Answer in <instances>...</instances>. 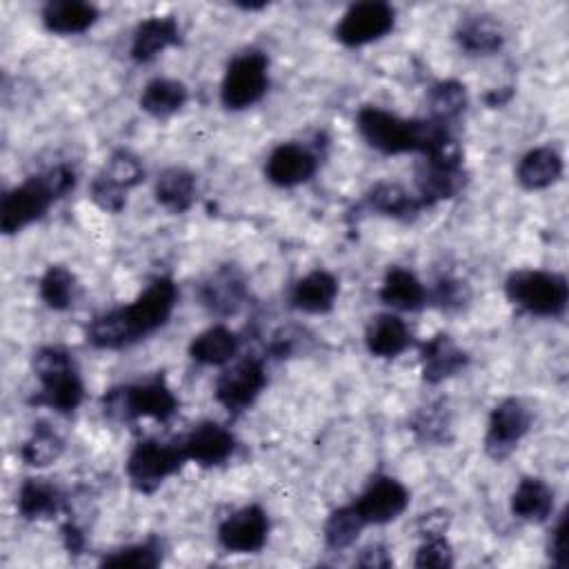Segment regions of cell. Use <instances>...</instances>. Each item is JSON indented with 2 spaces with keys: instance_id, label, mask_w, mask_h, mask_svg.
I'll use <instances>...</instances> for the list:
<instances>
[{
  "instance_id": "obj_22",
  "label": "cell",
  "mask_w": 569,
  "mask_h": 569,
  "mask_svg": "<svg viewBox=\"0 0 569 569\" xmlns=\"http://www.w3.org/2000/svg\"><path fill=\"white\" fill-rule=\"evenodd\" d=\"M40 20L49 33L78 36L96 24L98 9L80 0H51L42 7Z\"/></svg>"
},
{
  "instance_id": "obj_11",
  "label": "cell",
  "mask_w": 569,
  "mask_h": 569,
  "mask_svg": "<svg viewBox=\"0 0 569 569\" xmlns=\"http://www.w3.org/2000/svg\"><path fill=\"white\" fill-rule=\"evenodd\" d=\"M267 387V371L260 358L247 356L227 367L216 380V400L233 416L247 411Z\"/></svg>"
},
{
  "instance_id": "obj_38",
  "label": "cell",
  "mask_w": 569,
  "mask_h": 569,
  "mask_svg": "<svg viewBox=\"0 0 569 569\" xmlns=\"http://www.w3.org/2000/svg\"><path fill=\"white\" fill-rule=\"evenodd\" d=\"M160 562H162V542L158 538L120 547L100 560L102 567H116V569H153Z\"/></svg>"
},
{
  "instance_id": "obj_36",
  "label": "cell",
  "mask_w": 569,
  "mask_h": 569,
  "mask_svg": "<svg viewBox=\"0 0 569 569\" xmlns=\"http://www.w3.org/2000/svg\"><path fill=\"white\" fill-rule=\"evenodd\" d=\"M365 520L360 518V513L356 511L353 505H345L338 507L329 513L327 522H325V545L331 551H342L347 547H351L356 542V538L360 536V531L365 529Z\"/></svg>"
},
{
  "instance_id": "obj_24",
  "label": "cell",
  "mask_w": 569,
  "mask_h": 569,
  "mask_svg": "<svg viewBox=\"0 0 569 569\" xmlns=\"http://www.w3.org/2000/svg\"><path fill=\"white\" fill-rule=\"evenodd\" d=\"M511 513L525 522H547L553 513V489L542 478H520L511 493Z\"/></svg>"
},
{
  "instance_id": "obj_3",
  "label": "cell",
  "mask_w": 569,
  "mask_h": 569,
  "mask_svg": "<svg viewBox=\"0 0 569 569\" xmlns=\"http://www.w3.org/2000/svg\"><path fill=\"white\" fill-rule=\"evenodd\" d=\"M76 187V173L67 164H56L22 184L9 189L0 202V229L4 236L18 233L40 220L53 202L64 198Z\"/></svg>"
},
{
  "instance_id": "obj_23",
  "label": "cell",
  "mask_w": 569,
  "mask_h": 569,
  "mask_svg": "<svg viewBox=\"0 0 569 569\" xmlns=\"http://www.w3.org/2000/svg\"><path fill=\"white\" fill-rule=\"evenodd\" d=\"M338 298V280L325 269H316L300 278L291 293L289 302L293 309L305 313H327L333 309Z\"/></svg>"
},
{
  "instance_id": "obj_40",
  "label": "cell",
  "mask_w": 569,
  "mask_h": 569,
  "mask_svg": "<svg viewBox=\"0 0 569 569\" xmlns=\"http://www.w3.org/2000/svg\"><path fill=\"white\" fill-rule=\"evenodd\" d=\"M469 300V289L460 280L445 278L433 289V302L442 309H460Z\"/></svg>"
},
{
  "instance_id": "obj_6",
  "label": "cell",
  "mask_w": 569,
  "mask_h": 569,
  "mask_svg": "<svg viewBox=\"0 0 569 569\" xmlns=\"http://www.w3.org/2000/svg\"><path fill=\"white\" fill-rule=\"evenodd\" d=\"M509 302L540 318H558L569 302V284L562 273L545 269H520L505 280Z\"/></svg>"
},
{
  "instance_id": "obj_25",
  "label": "cell",
  "mask_w": 569,
  "mask_h": 569,
  "mask_svg": "<svg viewBox=\"0 0 569 569\" xmlns=\"http://www.w3.org/2000/svg\"><path fill=\"white\" fill-rule=\"evenodd\" d=\"M378 298L391 309L400 311H418L427 305V289L418 280V276L405 267H389L385 280L380 284Z\"/></svg>"
},
{
  "instance_id": "obj_20",
  "label": "cell",
  "mask_w": 569,
  "mask_h": 569,
  "mask_svg": "<svg viewBox=\"0 0 569 569\" xmlns=\"http://www.w3.org/2000/svg\"><path fill=\"white\" fill-rule=\"evenodd\" d=\"M180 24L171 16H153L142 20L131 38L129 53L136 62H151L158 58L164 49L180 44Z\"/></svg>"
},
{
  "instance_id": "obj_14",
  "label": "cell",
  "mask_w": 569,
  "mask_h": 569,
  "mask_svg": "<svg viewBox=\"0 0 569 569\" xmlns=\"http://www.w3.org/2000/svg\"><path fill=\"white\" fill-rule=\"evenodd\" d=\"M365 525H387L409 507V489L393 476H373L365 491L351 502Z\"/></svg>"
},
{
  "instance_id": "obj_1",
  "label": "cell",
  "mask_w": 569,
  "mask_h": 569,
  "mask_svg": "<svg viewBox=\"0 0 569 569\" xmlns=\"http://www.w3.org/2000/svg\"><path fill=\"white\" fill-rule=\"evenodd\" d=\"M178 302V287L171 278H153L129 305L96 316L87 327V342L96 349H124L167 325Z\"/></svg>"
},
{
  "instance_id": "obj_21",
  "label": "cell",
  "mask_w": 569,
  "mask_h": 569,
  "mask_svg": "<svg viewBox=\"0 0 569 569\" xmlns=\"http://www.w3.org/2000/svg\"><path fill=\"white\" fill-rule=\"evenodd\" d=\"M411 345L407 322L396 313H378L365 329V347L376 358H398Z\"/></svg>"
},
{
  "instance_id": "obj_10",
  "label": "cell",
  "mask_w": 569,
  "mask_h": 569,
  "mask_svg": "<svg viewBox=\"0 0 569 569\" xmlns=\"http://www.w3.org/2000/svg\"><path fill=\"white\" fill-rule=\"evenodd\" d=\"M144 178L142 162L131 151H116L109 156L100 173L91 180V200L109 213H120L127 204V191L140 184Z\"/></svg>"
},
{
  "instance_id": "obj_9",
  "label": "cell",
  "mask_w": 569,
  "mask_h": 569,
  "mask_svg": "<svg viewBox=\"0 0 569 569\" xmlns=\"http://www.w3.org/2000/svg\"><path fill=\"white\" fill-rule=\"evenodd\" d=\"M465 184L467 171L462 164V151L456 140L438 153L422 156V162L416 169L418 198L425 207L456 198L465 189Z\"/></svg>"
},
{
  "instance_id": "obj_28",
  "label": "cell",
  "mask_w": 569,
  "mask_h": 569,
  "mask_svg": "<svg viewBox=\"0 0 569 569\" xmlns=\"http://www.w3.org/2000/svg\"><path fill=\"white\" fill-rule=\"evenodd\" d=\"M456 40L462 51L471 56H491L505 44V31L491 16H469L460 20Z\"/></svg>"
},
{
  "instance_id": "obj_29",
  "label": "cell",
  "mask_w": 569,
  "mask_h": 569,
  "mask_svg": "<svg viewBox=\"0 0 569 569\" xmlns=\"http://www.w3.org/2000/svg\"><path fill=\"white\" fill-rule=\"evenodd\" d=\"M189 100V89L184 82L173 78H153L149 80L138 98V104L144 113L153 118H169L180 111Z\"/></svg>"
},
{
  "instance_id": "obj_41",
  "label": "cell",
  "mask_w": 569,
  "mask_h": 569,
  "mask_svg": "<svg viewBox=\"0 0 569 569\" xmlns=\"http://www.w3.org/2000/svg\"><path fill=\"white\" fill-rule=\"evenodd\" d=\"M547 556L551 560V565L556 567H567L569 562V553H567V513L562 511L558 522L553 525L549 540H547Z\"/></svg>"
},
{
  "instance_id": "obj_8",
  "label": "cell",
  "mask_w": 569,
  "mask_h": 569,
  "mask_svg": "<svg viewBox=\"0 0 569 569\" xmlns=\"http://www.w3.org/2000/svg\"><path fill=\"white\" fill-rule=\"evenodd\" d=\"M189 462L182 442L140 440L127 458V476L140 493H153L167 478Z\"/></svg>"
},
{
  "instance_id": "obj_37",
  "label": "cell",
  "mask_w": 569,
  "mask_h": 569,
  "mask_svg": "<svg viewBox=\"0 0 569 569\" xmlns=\"http://www.w3.org/2000/svg\"><path fill=\"white\" fill-rule=\"evenodd\" d=\"M76 289H78L76 276L69 269H64L62 264L47 267V271L42 273V278L38 282L42 302L53 311L69 309L76 298Z\"/></svg>"
},
{
  "instance_id": "obj_7",
  "label": "cell",
  "mask_w": 569,
  "mask_h": 569,
  "mask_svg": "<svg viewBox=\"0 0 569 569\" xmlns=\"http://www.w3.org/2000/svg\"><path fill=\"white\" fill-rule=\"evenodd\" d=\"M269 87V60L258 49L238 53L222 78L220 102L229 111H242L262 100Z\"/></svg>"
},
{
  "instance_id": "obj_33",
  "label": "cell",
  "mask_w": 569,
  "mask_h": 569,
  "mask_svg": "<svg viewBox=\"0 0 569 569\" xmlns=\"http://www.w3.org/2000/svg\"><path fill=\"white\" fill-rule=\"evenodd\" d=\"M409 429L420 442L427 445H447L451 440V413L445 400H433L420 407L411 420Z\"/></svg>"
},
{
  "instance_id": "obj_13",
  "label": "cell",
  "mask_w": 569,
  "mask_h": 569,
  "mask_svg": "<svg viewBox=\"0 0 569 569\" xmlns=\"http://www.w3.org/2000/svg\"><path fill=\"white\" fill-rule=\"evenodd\" d=\"M396 24V11L380 0L351 4L336 24V40L345 47H362L385 38Z\"/></svg>"
},
{
  "instance_id": "obj_15",
  "label": "cell",
  "mask_w": 569,
  "mask_h": 569,
  "mask_svg": "<svg viewBox=\"0 0 569 569\" xmlns=\"http://www.w3.org/2000/svg\"><path fill=\"white\" fill-rule=\"evenodd\" d=\"M216 536L229 553H258L269 538V516L260 505H247L229 513Z\"/></svg>"
},
{
  "instance_id": "obj_16",
  "label": "cell",
  "mask_w": 569,
  "mask_h": 569,
  "mask_svg": "<svg viewBox=\"0 0 569 569\" xmlns=\"http://www.w3.org/2000/svg\"><path fill=\"white\" fill-rule=\"evenodd\" d=\"M198 298L213 316L229 318L240 311L247 300V282L236 264H222L211 271L198 287Z\"/></svg>"
},
{
  "instance_id": "obj_31",
  "label": "cell",
  "mask_w": 569,
  "mask_h": 569,
  "mask_svg": "<svg viewBox=\"0 0 569 569\" xmlns=\"http://www.w3.org/2000/svg\"><path fill=\"white\" fill-rule=\"evenodd\" d=\"M64 505L62 491L44 478H27L18 491V511L27 520L51 518Z\"/></svg>"
},
{
  "instance_id": "obj_32",
  "label": "cell",
  "mask_w": 569,
  "mask_h": 569,
  "mask_svg": "<svg viewBox=\"0 0 569 569\" xmlns=\"http://www.w3.org/2000/svg\"><path fill=\"white\" fill-rule=\"evenodd\" d=\"M367 207L391 218L409 220L425 207L418 196H411L398 182H376L367 191Z\"/></svg>"
},
{
  "instance_id": "obj_4",
  "label": "cell",
  "mask_w": 569,
  "mask_h": 569,
  "mask_svg": "<svg viewBox=\"0 0 569 569\" xmlns=\"http://www.w3.org/2000/svg\"><path fill=\"white\" fill-rule=\"evenodd\" d=\"M178 398L162 376L136 385H118L100 398L102 413L113 422L153 418L167 422L178 411Z\"/></svg>"
},
{
  "instance_id": "obj_17",
  "label": "cell",
  "mask_w": 569,
  "mask_h": 569,
  "mask_svg": "<svg viewBox=\"0 0 569 569\" xmlns=\"http://www.w3.org/2000/svg\"><path fill=\"white\" fill-rule=\"evenodd\" d=\"M318 171V156L298 142L278 144L264 162V176L276 187H298Z\"/></svg>"
},
{
  "instance_id": "obj_30",
  "label": "cell",
  "mask_w": 569,
  "mask_h": 569,
  "mask_svg": "<svg viewBox=\"0 0 569 569\" xmlns=\"http://www.w3.org/2000/svg\"><path fill=\"white\" fill-rule=\"evenodd\" d=\"M153 196L167 211L184 213L196 198V176L184 167H169L156 178Z\"/></svg>"
},
{
  "instance_id": "obj_42",
  "label": "cell",
  "mask_w": 569,
  "mask_h": 569,
  "mask_svg": "<svg viewBox=\"0 0 569 569\" xmlns=\"http://www.w3.org/2000/svg\"><path fill=\"white\" fill-rule=\"evenodd\" d=\"M358 565L360 567H369V569H387V567L393 565V560H391V553L387 551V547L369 545V547H365L360 551Z\"/></svg>"
},
{
  "instance_id": "obj_26",
  "label": "cell",
  "mask_w": 569,
  "mask_h": 569,
  "mask_svg": "<svg viewBox=\"0 0 569 569\" xmlns=\"http://www.w3.org/2000/svg\"><path fill=\"white\" fill-rule=\"evenodd\" d=\"M562 156L553 147H536L520 158L516 180L527 191H540L562 176Z\"/></svg>"
},
{
  "instance_id": "obj_44",
  "label": "cell",
  "mask_w": 569,
  "mask_h": 569,
  "mask_svg": "<svg viewBox=\"0 0 569 569\" xmlns=\"http://www.w3.org/2000/svg\"><path fill=\"white\" fill-rule=\"evenodd\" d=\"M511 96H513V91H511L509 87H505V89H493V91H489V93L485 96V102H487L489 107H502V104H507V102L511 100Z\"/></svg>"
},
{
  "instance_id": "obj_2",
  "label": "cell",
  "mask_w": 569,
  "mask_h": 569,
  "mask_svg": "<svg viewBox=\"0 0 569 569\" xmlns=\"http://www.w3.org/2000/svg\"><path fill=\"white\" fill-rule=\"evenodd\" d=\"M356 127L365 142L385 156H431L453 142L449 127L442 122L431 118L407 120L373 104H367L356 113Z\"/></svg>"
},
{
  "instance_id": "obj_43",
  "label": "cell",
  "mask_w": 569,
  "mask_h": 569,
  "mask_svg": "<svg viewBox=\"0 0 569 569\" xmlns=\"http://www.w3.org/2000/svg\"><path fill=\"white\" fill-rule=\"evenodd\" d=\"M62 538H64V547H67L69 553H80V551H82V547H84V536H82V531H80L76 525L67 522V525L62 527Z\"/></svg>"
},
{
  "instance_id": "obj_5",
  "label": "cell",
  "mask_w": 569,
  "mask_h": 569,
  "mask_svg": "<svg viewBox=\"0 0 569 569\" xmlns=\"http://www.w3.org/2000/svg\"><path fill=\"white\" fill-rule=\"evenodd\" d=\"M33 376L40 382V400L58 413H73L82 398L84 385L76 360L60 347H40L31 360Z\"/></svg>"
},
{
  "instance_id": "obj_34",
  "label": "cell",
  "mask_w": 569,
  "mask_h": 569,
  "mask_svg": "<svg viewBox=\"0 0 569 569\" xmlns=\"http://www.w3.org/2000/svg\"><path fill=\"white\" fill-rule=\"evenodd\" d=\"M469 104V96L462 82L458 80H438L427 91L429 118L449 127Z\"/></svg>"
},
{
  "instance_id": "obj_35",
  "label": "cell",
  "mask_w": 569,
  "mask_h": 569,
  "mask_svg": "<svg viewBox=\"0 0 569 569\" xmlns=\"http://www.w3.org/2000/svg\"><path fill=\"white\" fill-rule=\"evenodd\" d=\"M64 451L62 436L47 422H36L31 436L20 447V458L27 467H47Z\"/></svg>"
},
{
  "instance_id": "obj_39",
  "label": "cell",
  "mask_w": 569,
  "mask_h": 569,
  "mask_svg": "<svg viewBox=\"0 0 569 569\" xmlns=\"http://www.w3.org/2000/svg\"><path fill=\"white\" fill-rule=\"evenodd\" d=\"M416 567L425 569V567H436V569H447L453 565V551L449 540L442 533L436 536H425L422 545L416 551Z\"/></svg>"
},
{
  "instance_id": "obj_27",
  "label": "cell",
  "mask_w": 569,
  "mask_h": 569,
  "mask_svg": "<svg viewBox=\"0 0 569 569\" xmlns=\"http://www.w3.org/2000/svg\"><path fill=\"white\" fill-rule=\"evenodd\" d=\"M238 349H240V336L224 325H213L200 331L198 336H193V340L189 342L191 360L209 367H220L231 362Z\"/></svg>"
},
{
  "instance_id": "obj_12",
  "label": "cell",
  "mask_w": 569,
  "mask_h": 569,
  "mask_svg": "<svg viewBox=\"0 0 569 569\" xmlns=\"http://www.w3.org/2000/svg\"><path fill=\"white\" fill-rule=\"evenodd\" d=\"M533 422L531 409L520 398H505L500 400L487 422L485 433V453L493 460H505L518 447V442L529 433Z\"/></svg>"
},
{
  "instance_id": "obj_18",
  "label": "cell",
  "mask_w": 569,
  "mask_h": 569,
  "mask_svg": "<svg viewBox=\"0 0 569 569\" xmlns=\"http://www.w3.org/2000/svg\"><path fill=\"white\" fill-rule=\"evenodd\" d=\"M180 442L187 453V460H191L200 467L222 465L224 460L231 458V453L236 449L233 433L213 420H204V422L196 425Z\"/></svg>"
},
{
  "instance_id": "obj_19",
  "label": "cell",
  "mask_w": 569,
  "mask_h": 569,
  "mask_svg": "<svg viewBox=\"0 0 569 569\" xmlns=\"http://www.w3.org/2000/svg\"><path fill=\"white\" fill-rule=\"evenodd\" d=\"M469 365V353L460 349L447 333H436L420 345V371L427 385H438Z\"/></svg>"
}]
</instances>
